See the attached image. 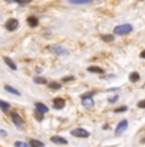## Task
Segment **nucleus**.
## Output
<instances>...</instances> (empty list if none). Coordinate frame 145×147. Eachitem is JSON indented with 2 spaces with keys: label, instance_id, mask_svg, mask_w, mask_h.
Returning <instances> with one entry per match:
<instances>
[{
  "label": "nucleus",
  "instance_id": "nucleus-1",
  "mask_svg": "<svg viewBox=\"0 0 145 147\" xmlns=\"http://www.w3.org/2000/svg\"><path fill=\"white\" fill-rule=\"evenodd\" d=\"M47 50H49L50 53L57 55V56H66V55H69V50L65 49L64 46H61V45H50V46H47Z\"/></svg>",
  "mask_w": 145,
  "mask_h": 147
},
{
  "label": "nucleus",
  "instance_id": "nucleus-2",
  "mask_svg": "<svg viewBox=\"0 0 145 147\" xmlns=\"http://www.w3.org/2000/svg\"><path fill=\"white\" fill-rule=\"evenodd\" d=\"M130 32H132V26L131 24H120L113 28V33L117 36H125L129 35Z\"/></svg>",
  "mask_w": 145,
  "mask_h": 147
},
{
  "label": "nucleus",
  "instance_id": "nucleus-3",
  "mask_svg": "<svg viewBox=\"0 0 145 147\" xmlns=\"http://www.w3.org/2000/svg\"><path fill=\"white\" fill-rule=\"evenodd\" d=\"M71 136L79 137V138H87V137H89V132L83 128H76V129H72L71 131Z\"/></svg>",
  "mask_w": 145,
  "mask_h": 147
},
{
  "label": "nucleus",
  "instance_id": "nucleus-4",
  "mask_svg": "<svg viewBox=\"0 0 145 147\" xmlns=\"http://www.w3.org/2000/svg\"><path fill=\"white\" fill-rule=\"evenodd\" d=\"M19 26V22L18 19L15 18H10L9 21H7V23H5V27H7L8 31H15L17 28Z\"/></svg>",
  "mask_w": 145,
  "mask_h": 147
},
{
  "label": "nucleus",
  "instance_id": "nucleus-5",
  "mask_svg": "<svg viewBox=\"0 0 145 147\" xmlns=\"http://www.w3.org/2000/svg\"><path fill=\"white\" fill-rule=\"evenodd\" d=\"M127 125H129L127 120H121L118 124H117V127H116V134H120V133H122L124 131H126Z\"/></svg>",
  "mask_w": 145,
  "mask_h": 147
},
{
  "label": "nucleus",
  "instance_id": "nucleus-6",
  "mask_svg": "<svg viewBox=\"0 0 145 147\" xmlns=\"http://www.w3.org/2000/svg\"><path fill=\"white\" fill-rule=\"evenodd\" d=\"M10 117H12L13 123H14L18 128H21L22 124H23V120H22V118L19 117V114H17V113H12V114H10Z\"/></svg>",
  "mask_w": 145,
  "mask_h": 147
},
{
  "label": "nucleus",
  "instance_id": "nucleus-7",
  "mask_svg": "<svg viewBox=\"0 0 145 147\" xmlns=\"http://www.w3.org/2000/svg\"><path fill=\"white\" fill-rule=\"evenodd\" d=\"M54 107L56 110H60V109H64L65 107V100L64 98H60V97H57V98H55L54 100Z\"/></svg>",
  "mask_w": 145,
  "mask_h": 147
},
{
  "label": "nucleus",
  "instance_id": "nucleus-8",
  "mask_svg": "<svg viewBox=\"0 0 145 147\" xmlns=\"http://www.w3.org/2000/svg\"><path fill=\"white\" fill-rule=\"evenodd\" d=\"M51 142L56 143V145H68V141H66L64 137H60V136H52Z\"/></svg>",
  "mask_w": 145,
  "mask_h": 147
},
{
  "label": "nucleus",
  "instance_id": "nucleus-9",
  "mask_svg": "<svg viewBox=\"0 0 145 147\" xmlns=\"http://www.w3.org/2000/svg\"><path fill=\"white\" fill-rule=\"evenodd\" d=\"M82 104H83V106L84 107H92L94 105V101H93V98L92 97H83L82 96Z\"/></svg>",
  "mask_w": 145,
  "mask_h": 147
},
{
  "label": "nucleus",
  "instance_id": "nucleus-10",
  "mask_svg": "<svg viewBox=\"0 0 145 147\" xmlns=\"http://www.w3.org/2000/svg\"><path fill=\"white\" fill-rule=\"evenodd\" d=\"M27 23L29 24V27H37L38 26V18H36L35 16H31L27 18Z\"/></svg>",
  "mask_w": 145,
  "mask_h": 147
},
{
  "label": "nucleus",
  "instance_id": "nucleus-11",
  "mask_svg": "<svg viewBox=\"0 0 145 147\" xmlns=\"http://www.w3.org/2000/svg\"><path fill=\"white\" fill-rule=\"evenodd\" d=\"M4 61H5V64H7V65L12 70H17V64L10 58H8V56H4Z\"/></svg>",
  "mask_w": 145,
  "mask_h": 147
},
{
  "label": "nucleus",
  "instance_id": "nucleus-12",
  "mask_svg": "<svg viewBox=\"0 0 145 147\" xmlns=\"http://www.w3.org/2000/svg\"><path fill=\"white\" fill-rule=\"evenodd\" d=\"M93 0H68V3L74 5H85V4H90Z\"/></svg>",
  "mask_w": 145,
  "mask_h": 147
},
{
  "label": "nucleus",
  "instance_id": "nucleus-13",
  "mask_svg": "<svg viewBox=\"0 0 145 147\" xmlns=\"http://www.w3.org/2000/svg\"><path fill=\"white\" fill-rule=\"evenodd\" d=\"M36 110H38V111H41V113H43V114H46L47 111H49V107H47L45 104L42 102H36Z\"/></svg>",
  "mask_w": 145,
  "mask_h": 147
},
{
  "label": "nucleus",
  "instance_id": "nucleus-14",
  "mask_svg": "<svg viewBox=\"0 0 145 147\" xmlns=\"http://www.w3.org/2000/svg\"><path fill=\"white\" fill-rule=\"evenodd\" d=\"M88 72L89 73H97V74H103V73H104V70H103L102 68H99V67L92 65V67L88 68Z\"/></svg>",
  "mask_w": 145,
  "mask_h": 147
},
{
  "label": "nucleus",
  "instance_id": "nucleus-15",
  "mask_svg": "<svg viewBox=\"0 0 145 147\" xmlns=\"http://www.w3.org/2000/svg\"><path fill=\"white\" fill-rule=\"evenodd\" d=\"M129 80H130V82H132V83H135V82H138L139 80H140V74H139V73H136V72L130 73V76H129Z\"/></svg>",
  "mask_w": 145,
  "mask_h": 147
},
{
  "label": "nucleus",
  "instance_id": "nucleus-16",
  "mask_svg": "<svg viewBox=\"0 0 145 147\" xmlns=\"http://www.w3.org/2000/svg\"><path fill=\"white\" fill-rule=\"evenodd\" d=\"M49 88L54 90V91H57V90H61V84L57 83V82H50L49 83Z\"/></svg>",
  "mask_w": 145,
  "mask_h": 147
},
{
  "label": "nucleus",
  "instance_id": "nucleus-17",
  "mask_svg": "<svg viewBox=\"0 0 145 147\" xmlns=\"http://www.w3.org/2000/svg\"><path fill=\"white\" fill-rule=\"evenodd\" d=\"M29 146L31 147H45L43 143L40 142V141H37V140H31L29 141Z\"/></svg>",
  "mask_w": 145,
  "mask_h": 147
},
{
  "label": "nucleus",
  "instance_id": "nucleus-18",
  "mask_svg": "<svg viewBox=\"0 0 145 147\" xmlns=\"http://www.w3.org/2000/svg\"><path fill=\"white\" fill-rule=\"evenodd\" d=\"M5 90H7L8 92H10V94L15 95V96H19V95H21V94H19V91H17V90L14 88V87L9 86V84H7V86H5Z\"/></svg>",
  "mask_w": 145,
  "mask_h": 147
},
{
  "label": "nucleus",
  "instance_id": "nucleus-19",
  "mask_svg": "<svg viewBox=\"0 0 145 147\" xmlns=\"http://www.w3.org/2000/svg\"><path fill=\"white\" fill-rule=\"evenodd\" d=\"M0 107H1L3 111H8V109H10V104L7 102V101L0 100Z\"/></svg>",
  "mask_w": 145,
  "mask_h": 147
},
{
  "label": "nucleus",
  "instance_id": "nucleus-20",
  "mask_svg": "<svg viewBox=\"0 0 145 147\" xmlns=\"http://www.w3.org/2000/svg\"><path fill=\"white\" fill-rule=\"evenodd\" d=\"M5 1H8V3L15 1V3H18V4H21V5H26V4H28V3L32 1V0H5Z\"/></svg>",
  "mask_w": 145,
  "mask_h": 147
},
{
  "label": "nucleus",
  "instance_id": "nucleus-21",
  "mask_svg": "<svg viewBox=\"0 0 145 147\" xmlns=\"http://www.w3.org/2000/svg\"><path fill=\"white\" fill-rule=\"evenodd\" d=\"M101 38H102L103 41H107V42H111V41L115 40L113 35H102V36H101Z\"/></svg>",
  "mask_w": 145,
  "mask_h": 147
},
{
  "label": "nucleus",
  "instance_id": "nucleus-22",
  "mask_svg": "<svg viewBox=\"0 0 145 147\" xmlns=\"http://www.w3.org/2000/svg\"><path fill=\"white\" fill-rule=\"evenodd\" d=\"M33 81H35V83H38V84H46L47 83V81L45 80L43 77H36Z\"/></svg>",
  "mask_w": 145,
  "mask_h": 147
},
{
  "label": "nucleus",
  "instance_id": "nucleus-23",
  "mask_svg": "<svg viewBox=\"0 0 145 147\" xmlns=\"http://www.w3.org/2000/svg\"><path fill=\"white\" fill-rule=\"evenodd\" d=\"M35 117H36V119H37V120H43V113L36 110V111H35Z\"/></svg>",
  "mask_w": 145,
  "mask_h": 147
},
{
  "label": "nucleus",
  "instance_id": "nucleus-24",
  "mask_svg": "<svg viewBox=\"0 0 145 147\" xmlns=\"http://www.w3.org/2000/svg\"><path fill=\"white\" fill-rule=\"evenodd\" d=\"M15 147H29V145H27L26 142H22V141H17L14 143Z\"/></svg>",
  "mask_w": 145,
  "mask_h": 147
},
{
  "label": "nucleus",
  "instance_id": "nucleus-25",
  "mask_svg": "<svg viewBox=\"0 0 145 147\" xmlns=\"http://www.w3.org/2000/svg\"><path fill=\"white\" fill-rule=\"evenodd\" d=\"M126 110H127L126 106H121V107H117L115 111H116V113H124V111H126Z\"/></svg>",
  "mask_w": 145,
  "mask_h": 147
},
{
  "label": "nucleus",
  "instance_id": "nucleus-26",
  "mask_svg": "<svg viewBox=\"0 0 145 147\" xmlns=\"http://www.w3.org/2000/svg\"><path fill=\"white\" fill-rule=\"evenodd\" d=\"M75 80V78L74 77H72V76H70V77H64L63 78V81L64 82H69V81H74Z\"/></svg>",
  "mask_w": 145,
  "mask_h": 147
},
{
  "label": "nucleus",
  "instance_id": "nucleus-27",
  "mask_svg": "<svg viewBox=\"0 0 145 147\" xmlns=\"http://www.w3.org/2000/svg\"><path fill=\"white\" fill-rule=\"evenodd\" d=\"M138 106L140 107V109H145V100H143V101H140V102L138 104Z\"/></svg>",
  "mask_w": 145,
  "mask_h": 147
},
{
  "label": "nucleus",
  "instance_id": "nucleus-28",
  "mask_svg": "<svg viewBox=\"0 0 145 147\" xmlns=\"http://www.w3.org/2000/svg\"><path fill=\"white\" fill-rule=\"evenodd\" d=\"M117 98H118V97H117V96H113V97H111L108 101H110V102H116V101H117Z\"/></svg>",
  "mask_w": 145,
  "mask_h": 147
},
{
  "label": "nucleus",
  "instance_id": "nucleus-29",
  "mask_svg": "<svg viewBox=\"0 0 145 147\" xmlns=\"http://www.w3.org/2000/svg\"><path fill=\"white\" fill-rule=\"evenodd\" d=\"M140 58H141V59H145V50L140 53Z\"/></svg>",
  "mask_w": 145,
  "mask_h": 147
},
{
  "label": "nucleus",
  "instance_id": "nucleus-30",
  "mask_svg": "<svg viewBox=\"0 0 145 147\" xmlns=\"http://www.w3.org/2000/svg\"><path fill=\"white\" fill-rule=\"evenodd\" d=\"M0 134H1V136H7V132H4L3 129H0Z\"/></svg>",
  "mask_w": 145,
  "mask_h": 147
},
{
  "label": "nucleus",
  "instance_id": "nucleus-31",
  "mask_svg": "<svg viewBox=\"0 0 145 147\" xmlns=\"http://www.w3.org/2000/svg\"><path fill=\"white\" fill-rule=\"evenodd\" d=\"M36 72H37V73H41V72H42V69H41V68H37V69H36Z\"/></svg>",
  "mask_w": 145,
  "mask_h": 147
}]
</instances>
